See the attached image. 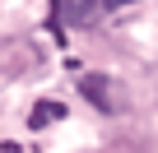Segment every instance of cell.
<instances>
[{
    "label": "cell",
    "instance_id": "cell-2",
    "mask_svg": "<svg viewBox=\"0 0 158 153\" xmlns=\"http://www.w3.org/2000/svg\"><path fill=\"white\" fill-rule=\"evenodd\" d=\"M60 116H65V107H60V102H37V107H33V116H28V125H33V130H47V125H56Z\"/></svg>",
    "mask_w": 158,
    "mask_h": 153
},
{
    "label": "cell",
    "instance_id": "cell-3",
    "mask_svg": "<svg viewBox=\"0 0 158 153\" xmlns=\"http://www.w3.org/2000/svg\"><path fill=\"white\" fill-rule=\"evenodd\" d=\"M56 10H60V19H70V23H84V19L98 10V0H56Z\"/></svg>",
    "mask_w": 158,
    "mask_h": 153
},
{
    "label": "cell",
    "instance_id": "cell-4",
    "mask_svg": "<svg viewBox=\"0 0 158 153\" xmlns=\"http://www.w3.org/2000/svg\"><path fill=\"white\" fill-rule=\"evenodd\" d=\"M0 153H33V148H23V144H5Z\"/></svg>",
    "mask_w": 158,
    "mask_h": 153
},
{
    "label": "cell",
    "instance_id": "cell-1",
    "mask_svg": "<svg viewBox=\"0 0 158 153\" xmlns=\"http://www.w3.org/2000/svg\"><path fill=\"white\" fill-rule=\"evenodd\" d=\"M107 84H112L107 74H84V79H79V93H84V98H89V102H93L98 111H112L116 102H112V93H107Z\"/></svg>",
    "mask_w": 158,
    "mask_h": 153
}]
</instances>
